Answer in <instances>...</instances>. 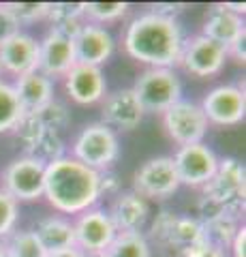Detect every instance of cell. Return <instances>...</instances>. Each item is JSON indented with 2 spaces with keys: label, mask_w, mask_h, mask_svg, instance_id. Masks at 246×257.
<instances>
[{
  "label": "cell",
  "mask_w": 246,
  "mask_h": 257,
  "mask_svg": "<svg viewBox=\"0 0 246 257\" xmlns=\"http://www.w3.org/2000/svg\"><path fill=\"white\" fill-rule=\"evenodd\" d=\"M184 37L176 20L154 13L137 15L124 32V50L133 60L150 69H171L178 64Z\"/></svg>",
  "instance_id": "cell-1"
},
{
  "label": "cell",
  "mask_w": 246,
  "mask_h": 257,
  "mask_svg": "<svg viewBox=\"0 0 246 257\" xmlns=\"http://www.w3.org/2000/svg\"><path fill=\"white\" fill-rule=\"evenodd\" d=\"M43 197L58 212L82 214L99 202L101 172L90 170L73 157H62L45 167Z\"/></svg>",
  "instance_id": "cell-2"
},
{
  "label": "cell",
  "mask_w": 246,
  "mask_h": 257,
  "mask_svg": "<svg viewBox=\"0 0 246 257\" xmlns=\"http://www.w3.org/2000/svg\"><path fill=\"white\" fill-rule=\"evenodd\" d=\"M118 155H120L118 135L103 122L88 124L73 144V159L94 172L107 170L118 159Z\"/></svg>",
  "instance_id": "cell-3"
},
{
  "label": "cell",
  "mask_w": 246,
  "mask_h": 257,
  "mask_svg": "<svg viewBox=\"0 0 246 257\" xmlns=\"http://www.w3.org/2000/svg\"><path fill=\"white\" fill-rule=\"evenodd\" d=\"M203 197L216 202L227 214L240 219L244 212V165L235 159L218 161L216 174L208 184H203Z\"/></svg>",
  "instance_id": "cell-4"
},
{
  "label": "cell",
  "mask_w": 246,
  "mask_h": 257,
  "mask_svg": "<svg viewBox=\"0 0 246 257\" xmlns=\"http://www.w3.org/2000/svg\"><path fill=\"white\" fill-rule=\"evenodd\" d=\"M133 92L137 94L144 111L163 114L182 99V84L171 69H146L135 82Z\"/></svg>",
  "instance_id": "cell-5"
},
{
  "label": "cell",
  "mask_w": 246,
  "mask_h": 257,
  "mask_svg": "<svg viewBox=\"0 0 246 257\" xmlns=\"http://www.w3.org/2000/svg\"><path fill=\"white\" fill-rule=\"evenodd\" d=\"M208 118H205L199 103L180 99L169 109L163 111V126L167 135L178 146L199 144L208 133Z\"/></svg>",
  "instance_id": "cell-6"
},
{
  "label": "cell",
  "mask_w": 246,
  "mask_h": 257,
  "mask_svg": "<svg viewBox=\"0 0 246 257\" xmlns=\"http://www.w3.org/2000/svg\"><path fill=\"white\" fill-rule=\"evenodd\" d=\"M45 167L47 165H43L41 161L30 157H20L11 161L3 174V191L15 202H35V199L43 197Z\"/></svg>",
  "instance_id": "cell-7"
},
{
  "label": "cell",
  "mask_w": 246,
  "mask_h": 257,
  "mask_svg": "<svg viewBox=\"0 0 246 257\" xmlns=\"http://www.w3.org/2000/svg\"><path fill=\"white\" fill-rule=\"evenodd\" d=\"M180 187L171 157H156L146 161L133 176V191L141 197L165 199L173 195Z\"/></svg>",
  "instance_id": "cell-8"
},
{
  "label": "cell",
  "mask_w": 246,
  "mask_h": 257,
  "mask_svg": "<svg viewBox=\"0 0 246 257\" xmlns=\"http://www.w3.org/2000/svg\"><path fill=\"white\" fill-rule=\"evenodd\" d=\"M171 161L173 167H176L180 184H188V187L208 184L218 167V157L203 142L190 144V146H180L176 155L171 157Z\"/></svg>",
  "instance_id": "cell-9"
},
{
  "label": "cell",
  "mask_w": 246,
  "mask_h": 257,
  "mask_svg": "<svg viewBox=\"0 0 246 257\" xmlns=\"http://www.w3.org/2000/svg\"><path fill=\"white\" fill-rule=\"evenodd\" d=\"M73 231H75V246L79 251L90 255L105 253L109 244L114 242V238L118 236L109 214L101 210V208H90V210L79 214L77 221L73 223Z\"/></svg>",
  "instance_id": "cell-10"
},
{
  "label": "cell",
  "mask_w": 246,
  "mask_h": 257,
  "mask_svg": "<svg viewBox=\"0 0 246 257\" xmlns=\"http://www.w3.org/2000/svg\"><path fill=\"white\" fill-rule=\"evenodd\" d=\"M205 118L218 126H233L240 124L246 116V94L242 88L223 84L216 86L203 96L201 105Z\"/></svg>",
  "instance_id": "cell-11"
},
{
  "label": "cell",
  "mask_w": 246,
  "mask_h": 257,
  "mask_svg": "<svg viewBox=\"0 0 246 257\" xmlns=\"http://www.w3.org/2000/svg\"><path fill=\"white\" fill-rule=\"evenodd\" d=\"M225 60H227L225 47L210 41L208 37L197 35L193 39H188V41H184V47H182L178 62L190 75L210 77V75L220 73V69L225 67Z\"/></svg>",
  "instance_id": "cell-12"
},
{
  "label": "cell",
  "mask_w": 246,
  "mask_h": 257,
  "mask_svg": "<svg viewBox=\"0 0 246 257\" xmlns=\"http://www.w3.org/2000/svg\"><path fill=\"white\" fill-rule=\"evenodd\" d=\"M0 67L15 77L39 71V43L26 32H18L0 43Z\"/></svg>",
  "instance_id": "cell-13"
},
{
  "label": "cell",
  "mask_w": 246,
  "mask_h": 257,
  "mask_svg": "<svg viewBox=\"0 0 246 257\" xmlns=\"http://www.w3.org/2000/svg\"><path fill=\"white\" fill-rule=\"evenodd\" d=\"M75 62V45L71 39L50 30L39 43V73L45 77H65Z\"/></svg>",
  "instance_id": "cell-14"
},
{
  "label": "cell",
  "mask_w": 246,
  "mask_h": 257,
  "mask_svg": "<svg viewBox=\"0 0 246 257\" xmlns=\"http://www.w3.org/2000/svg\"><path fill=\"white\" fill-rule=\"evenodd\" d=\"M65 88L69 96L79 105H92L105 96L107 84L99 67L75 62L65 75Z\"/></svg>",
  "instance_id": "cell-15"
},
{
  "label": "cell",
  "mask_w": 246,
  "mask_h": 257,
  "mask_svg": "<svg viewBox=\"0 0 246 257\" xmlns=\"http://www.w3.org/2000/svg\"><path fill=\"white\" fill-rule=\"evenodd\" d=\"M141 118H144V107L133 88L116 90L103 103V124H107L109 128L116 126L120 131H133L139 126Z\"/></svg>",
  "instance_id": "cell-16"
},
{
  "label": "cell",
  "mask_w": 246,
  "mask_h": 257,
  "mask_svg": "<svg viewBox=\"0 0 246 257\" xmlns=\"http://www.w3.org/2000/svg\"><path fill=\"white\" fill-rule=\"evenodd\" d=\"M75 60L79 64H90V67H99L105 64L114 54V39L112 35L97 24H84L75 37Z\"/></svg>",
  "instance_id": "cell-17"
},
{
  "label": "cell",
  "mask_w": 246,
  "mask_h": 257,
  "mask_svg": "<svg viewBox=\"0 0 246 257\" xmlns=\"http://www.w3.org/2000/svg\"><path fill=\"white\" fill-rule=\"evenodd\" d=\"M201 35L208 37L210 41L218 43L220 47H225L227 52V47H231L237 39L246 37V26H244L242 15L229 11L225 5H216L205 15Z\"/></svg>",
  "instance_id": "cell-18"
},
{
  "label": "cell",
  "mask_w": 246,
  "mask_h": 257,
  "mask_svg": "<svg viewBox=\"0 0 246 257\" xmlns=\"http://www.w3.org/2000/svg\"><path fill=\"white\" fill-rule=\"evenodd\" d=\"M13 90L18 94V101L24 109V114H37L39 109H43L47 103L54 101V84L50 77L43 73H28L15 79Z\"/></svg>",
  "instance_id": "cell-19"
},
{
  "label": "cell",
  "mask_w": 246,
  "mask_h": 257,
  "mask_svg": "<svg viewBox=\"0 0 246 257\" xmlns=\"http://www.w3.org/2000/svg\"><path fill=\"white\" fill-rule=\"evenodd\" d=\"M112 219L116 231H139V227L148 219V204L146 199L135 191L122 193L112 206V212H107Z\"/></svg>",
  "instance_id": "cell-20"
},
{
  "label": "cell",
  "mask_w": 246,
  "mask_h": 257,
  "mask_svg": "<svg viewBox=\"0 0 246 257\" xmlns=\"http://www.w3.org/2000/svg\"><path fill=\"white\" fill-rule=\"evenodd\" d=\"M35 236L43 244L47 253L62 251V248H73L75 246V231L73 223H69L60 216H47L37 223Z\"/></svg>",
  "instance_id": "cell-21"
},
{
  "label": "cell",
  "mask_w": 246,
  "mask_h": 257,
  "mask_svg": "<svg viewBox=\"0 0 246 257\" xmlns=\"http://www.w3.org/2000/svg\"><path fill=\"white\" fill-rule=\"evenodd\" d=\"M201 242H208L203 225L197 219H180L178 216L171 231H169L167 246H173L178 253H184L186 248L195 246V244H201Z\"/></svg>",
  "instance_id": "cell-22"
},
{
  "label": "cell",
  "mask_w": 246,
  "mask_h": 257,
  "mask_svg": "<svg viewBox=\"0 0 246 257\" xmlns=\"http://www.w3.org/2000/svg\"><path fill=\"white\" fill-rule=\"evenodd\" d=\"M107 257H152L148 240L139 231H120L105 251Z\"/></svg>",
  "instance_id": "cell-23"
},
{
  "label": "cell",
  "mask_w": 246,
  "mask_h": 257,
  "mask_svg": "<svg viewBox=\"0 0 246 257\" xmlns=\"http://www.w3.org/2000/svg\"><path fill=\"white\" fill-rule=\"evenodd\" d=\"M26 157L41 161L43 165H50L54 161L65 157V142H62V138L58 133L47 131L45 128V133L26 150Z\"/></svg>",
  "instance_id": "cell-24"
},
{
  "label": "cell",
  "mask_w": 246,
  "mask_h": 257,
  "mask_svg": "<svg viewBox=\"0 0 246 257\" xmlns=\"http://www.w3.org/2000/svg\"><path fill=\"white\" fill-rule=\"evenodd\" d=\"M237 221L240 219H235V216H218V219H214V221L201 223L203 229H205L208 242L214 248H220V251H225L227 246H231L235 231L240 229V223Z\"/></svg>",
  "instance_id": "cell-25"
},
{
  "label": "cell",
  "mask_w": 246,
  "mask_h": 257,
  "mask_svg": "<svg viewBox=\"0 0 246 257\" xmlns=\"http://www.w3.org/2000/svg\"><path fill=\"white\" fill-rule=\"evenodd\" d=\"M22 116H24V109L20 105L13 86L0 82V133L13 131Z\"/></svg>",
  "instance_id": "cell-26"
},
{
  "label": "cell",
  "mask_w": 246,
  "mask_h": 257,
  "mask_svg": "<svg viewBox=\"0 0 246 257\" xmlns=\"http://www.w3.org/2000/svg\"><path fill=\"white\" fill-rule=\"evenodd\" d=\"M5 248L11 251L15 257H47V251L39 242L35 231H15Z\"/></svg>",
  "instance_id": "cell-27"
},
{
  "label": "cell",
  "mask_w": 246,
  "mask_h": 257,
  "mask_svg": "<svg viewBox=\"0 0 246 257\" xmlns=\"http://www.w3.org/2000/svg\"><path fill=\"white\" fill-rule=\"evenodd\" d=\"M126 11H129L126 3H84V15L97 26L124 18Z\"/></svg>",
  "instance_id": "cell-28"
},
{
  "label": "cell",
  "mask_w": 246,
  "mask_h": 257,
  "mask_svg": "<svg viewBox=\"0 0 246 257\" xmlns=\"http://www.w3.org/2000/svg\"><path fill=\"white\" fill-rule=\"evenodd\" d=\"M37 116H39L41 124L47 128V131H54V133H58V135H60V131H65V128L71 124L69 109L62 105V103H56V101L47 103L43 109H39Z\"/></svg>",
  "instance_id": "cell-29"
},
{
  "label": "cell",
  "mask_w": 246,
  "mask_h": 257,
  "mask_svg": "<svg viewBox=\"0 0 246 257\" xmlns=\"http://www.w3.org/2000/svg\"><path fill=\"white\" fill-rule=\"evenodd\" d=\"M18 24H33L37 20H45L50 15V3H5Z\"/></svg>",
  "instance_id": "cell-30"
},
{
  "label": "cell",
  "mask_w": 246,
  "mask_h": 257,
  "mask_svg": "<svg viewBox=\"0 0 246 257\" xmlns=\"http://www.w3.org/2000/svg\"><path fill=\"white\" fill-rule=\"evenodd\" d=\"M13 131L18 133V138H20V142L24 144V148L28 150V148L33 146V144L45 133V126L41 124V120H39L37 114H24V116L20 118V122L15 124Z\"/></svg>",
  "instance_id": "cell-31"
},
{
  "label": "cell",
  "mask_w": 246,
  "mask_h": 257,
  "mask_svg": "<svg viewBox=\"0 0 246 257\" xmlns=\"http://www.w3.org/2000/svg\"><path fill=\"white\" fill-rule=\"evenodd\" d=\"M18 223V202L0 191V238L9 236Z\"/></svg>",
  "instance_id": "cell-32"
},
{
  "label": "cell",
  "mask_w": 246,
  "mask_h": 257,
  "mask_svg": "<svg viewBox=\"0 0 246 257\" xmlns=\"http://www.w3.org/2000/svg\"><path fill=\"white\" fill-rule=\"evenodd\" d=\"M50 22L52 26L65 20H79L84 18V3H56L50 5Z\"/></svg>",
  "instance_id": "cell-33"
},
{
  "label": "cell",
  "mask_w": 246,
  "mask_h": 257,
  "mask_svg": "<svg viewBox=\"0 0 246 257\" xmlns=\"http://www.w3.org/2000/svg\"><path fill=\"white\" fill-rule=\"evenodd\" d=\"M178 216L169 212V210H163V212H158L156 214V219L152 223V231H150V236H152L156 242H161V244H167V238H169V231L173 227V223H176Z\"/></svg>",
  "instance_id": "cell-34"
},
{
  "label": "cell",
  "mask_w": 246,
  "mask_h": 257,
  "mask_svg": "<svg viewBox=\"0 0 246 257\" xmlns=\"http://www.w3.org/2000/svg\"><path fill=\"white\" fill-rule=\"evenodd\" d=\"M20 32V24L18 20L11 15V11L5 5H0V43H5L7 39H11L13 35Z\"/></svg>",
  "instance_id": "cell-35"
},
{
  "label": "cell",
  "mask_w": 246,
  "mask_h": 257,
  "mask_svg": "<svg viewBox=\"0 0 246 257\" xmlns=\"http://www.w3.org/2000/svg\"><path fill=\"white\" fill-rule=\"evenodd\" d=\"M229 248H231V257H246V227L244 225H240V229L235 231Z\"/></svg>",
  "instance_id": "cell-36"
},
{
  "label": "cell",
  "mask_w": 246,
  "mask_h": 257,
  "mask_svg": "<svg viewBox=\"0 0 246 257\" xmlns=\"http://www.w3.org/2000/svg\"><path fill=\"white\" fill-rule=\"evenodd\" d=\"M229 56H231L235 62H242L244 64V60H246V37L237 39V41L231 47H227V58H229Z\"/></svg>",
  "instance_id": "cell-37"
},
{
  "label": "cell",
  "mask_w": 246,
  "mask_h": 257,
  "mask_svg": "<svg viewBox=\"0 0 246 257\" xmlns=\"http://www.w3.org/2000/svg\"><path fill=\"white\" fill-rule=\"evenodd\" d=\"M116 189H118L116 176L103 174V172H101V195H103V193H109V191H116Z\"/></svg>",
  "instance_id": "cell-38"
},
{
  "label": "cell",
  "mask_w": 246,
  "mask_h": 257,
  "mask_svg": "<svg viewBox=\"0 0 246 257\" xmlns=\"http://www.w3.org/2000/svg\"><path fill=\"white\" fill-rule=\"evenodd\" d=\"M47 257H88L84 251H79L77 246L73 248H62V251H54V253H47Z\"/></svg>",
  "instance_id": "cell-39"
},
{
  "label": "cell",
  "mask_w": 246,
  "mask_h": 257,
  "mask_svg": "<svg viewBox=\"0 0 246 257\" xmlns=\"http://www.w3.org/2000/svg\"><path fill=\"white\" fill-rule=\"evenodd\" d=\"M225 7H227L229 11L237 13V15H244V11H246V5L244 3H225Z\"/></svg>",
  "instance_id": "cell-40"
},
{
  "label": "cell",
  "mask_w": 246,
  "mask_h": 257,
  "mask_svg": "<svg viewBox=\"0 0 246 257\" xmlns=\"http://www.w3.org/2000/svg\"><path fill=\"white\" fill-rule=\"evenodd\" d=\"M199 257H227V253H225V251H220V248L210 246V248H205V251H203Z\"/></svg>",
  "instance_id": "cell-41"
},
{
  "label": "cell",
  "mask_w": 246,
  "mask_h": 257,
  "mask_svg": "<svg viewBox=\"0 0 246 257\" xmlns=\"http://www.w3.org/2000/svg\"><path fill=\"white\" fill-rule=\"evenodd\" d=\"M0 257H15L11 251H7V248H5V251H3V255H0Z\"/></svg>",
  "instance_id": "cell-42"
},
{
  "label": "cell",
  "mask_w": 246,
  "mask_h": 257,
  "mask_svg": "<svg viewBox=\"0 0 246 257\" xmlns=\"http://www.w3.org/2000/svg\"><path fill=\"white\" fill-rule=\"evenodd\" d=\"M3 251H5V244H3V240H0V255H3Z\"/></svg>",
  "instance_id": "cell-43"
},
{
  "label": "cell",
  "mask_w": 246,
  "mask_h": 257,
  "mask_svg": "<svg viewBox=\"0 0 246 257\" xmlns=\"http://www.w3.org/2000/svg\"><path fill=\"white\" fill-rule=\"evenodd\" d=\"M97 257H107V255H105V253H99V255H97Z\"/></svg>",
  "instance_id": "cell-44"
},
{
  "label": "cell",
  "mask_w": 246,
  "mask_h": 257,
  "mask_svg": "<svg viewBox=\"0 0 246 257\" xmlns=\"http://www.w3.org/2000/svg\"><path fill=\"white\" fill-rule=\"evenodd\" d=\"M0 77H3V67H0ZM0 82H3V79H0Z\"/></svg>",
  "instance_id": "cell-45"
}]
</instances>
